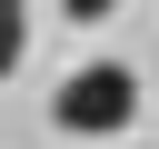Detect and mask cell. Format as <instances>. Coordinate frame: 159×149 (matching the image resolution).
I'll use <instances>...</instances> for the list:
<instances>
[{
  "label": "cell",
  "mask_w": 159,
  "mask_h": 149,
  "mask_svg": "<svg viewBox=\"0 0 159 149\" xmlns=\"http://www.w3.org/2000/svg\"><path fill=\"white\" fill-rule=\"evenodd\" d=\"M50 119H60L70 139H119V129L139 119V70H129V60H80V70L60 79Z\"/></svg>",
  "instance_id": "6da1fadb"
},
{
  "label": "cell",
  "mask_w": 159,
  "mask_h": 149,
  "mask_svg": "<svg viewBox=\"0 0 159 149\" xmlns=\"http://www.w3.org/2000/svg\"><path fill=\"white\" fill-rule=\"evenodd\" d=\"M30 60V0H0V79Z\"/></svg>",
  "instance_id": "7a4b0ae2"
},
{
  "label": "cell",
  "mask_w": 159,
  "mask_h": 149,
  "mask_svg": "<svg viewBox=\"0 0 159 149\" xmlns=\"http://www.w3.org/2000/svg\"><path fill=\"white\" fill-rule=\"evenodd\" d=\"M60 10H70V20H109L119 0H60Z\"/></svg>",
  "instance_id": "3957f363"
}]
</instances>
